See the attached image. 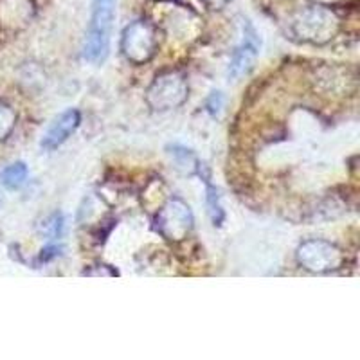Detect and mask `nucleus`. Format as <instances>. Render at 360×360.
Segmentation results:
<instances>
[{
    "label": "nucleus",
    "instance_id": "f257e3e1",
    "mask_svg": "<svg viewBox=\"0 0 360 360\" xmlns=\"http://www.w3.org/2000/svg\"><path fill=\"white\" fill-rule=\"evenodd\" d=\"M115 17V0H94L89 31L83 44V58L90 63H101L108 56L110 33Z\"/></svg>",
    "mask_w": 360,
    "mask_h": 360
},
{
    "label": "nucleus",
    "instance_id": "f03ea898",
    "mask_svg": "<svg viewBox=\"0 0 360 360\" xmlns=\"http://www.w3.org/2000/svg\"><path fill=\"white\" fill-rule=\"evenodd\" d=\"M339 31V20L330 9L315 6L304 9L294 22V33L303 41L326 44Z\"/></svg>",
    "mask_w": 360,
    "mask_h": 360
},
{
    "label": "nucleus",
    "instance_id": "7ed1b4c3",
    "mask_svg": "<svg viewBox=\"0 0 360 360\" xmlns=\"http://www.w3.org/2000/svg\"><path fill=\"white\" fill-rule=\"evenodd\" d=\"M188 92L189 89L184 74L172 70V72L160 74L152 83V86L148 89L146 101L153 110H173L188 99Z\"/></svg>",
    "mask_w": 360,
    "mask_h": 360
},
{
    "label": "nucleus",
    "instance_id": "20e7f679",
    "mask_svg": "<svg viewBox=\"0 0 360 360\" xmlns=\"http://www.w3.org/2000/svg\"><path fill=\"white\" fill-rule=\"evenodd\" d=\"M121 51L128 62L135 65L150 62L157 51V38L152 25L144 20L131 22L121 37Z\"/></svg>",
    "mask_w": 360,
    "mask_h": 360
},
{
    "label": "nucleus",
    "instance_id": "39448f33",
    "mask_svg": "<svg viewBox=\"0 0 360 360\" xmlns=\"http://www.w3.org/2000/svg\"><path fill=\"white\" fill-rule=\"evenodd\" d=\"M297 262L310 272H332L344 265V254L337 245L324 240H308L297 249Z\"/></svg>",
    "mask_w": 360,
    "mask_h": 360
},
{
    "label": "nucleus",
    "instance_id": "423d86ee",
    "mask_svg": "<svg viewBox=\"0 0 360 360\" xmlns=\"http://www.w3.org/2000/svg\"><path fill=\"white\" fill-rule=\"evenodd\" d=\"M155 229L169 242H182L193 229V213L186 202L172 198L155 217Z\"/></svg>",
    "mask_w": 360,
    "mask_h": 360
},
{
    "label": "nucleus",
    "instance_id": "0eeeda50",
    "mask_svg": "<svg viewBox=\"0 0 360 360\" xmlns=\"http://www.w3.org/2000/svg\"><path fill=\"white\" fill-rule=\"evenodd\" d=\"M259 47H262V40H259L256 29L250 22H245L243 24V41L234 51V56L231 60L229 78L238 79L252 70L254 62H256V58L259 54Z\"/></svg>",
    "mask_w": 360,
    "mask_h": 360
},
{
    "label": "nucleus",
    "instance_id": "6e6552de",
    "mask_svg": "<svg viewBox=\"0 0 360 360\" xmlns=\"http://www.w3.org/2000/svg\"><path fill=\"white\" fill-rule=\"evenodd\" d=\"M82 123V114H79L76 108H69V110L63 112L60 117L54 119V123L51 124L47 134L44 135L40 146L47 152L51 150H56L58 146H62L67 139L70 137V134L76 131V128Z\"/></svg>",
    "mask_w": 360,
    "mask_h": 360
},
{
    "label": "nucleus",
    "instance_id": "1a4fd4ad",
    "mask_svg": "<svg viewBox=\"0 0 360 360\" xmlns=\"http://www.w3.org/2000/svg\"><path fill=\"white\" fill-rule=\"evenodd\" d=\"M169 155L175 160L176 168L180 172L188 173V175H193V173H200V160L197 159V155L188 150V148L182 146H172L169 148Z\"/></svg>",
    "mask_w": 360,
    "mask_h": 360
},
{
    "label": "nucleus",
    "instance_id": "9d476101",
    "mask_svg": "<svg viewBox=\"0 0 360 360\" xmlns=\"http://www.w3.org/2000/svg\"><path fill=\"white\" fill-rule=\"evenodd\" d=\"M25 179H27V168H25V164L22 162L13 164V166H9V168L2 173V182H4V186H8V188L11 189L20 188L25 182Z\"/></svg>",
    "mask_w": 360,
    "mask_h": 360
},
{
    "label": "nucleus",
    "instance_id": "9b49d317",
    "mask_svg": "<svg viewBox=\"0 0 360 360\" xmlns=\"http://www.w3.org/2000/svg\"><path fill=\"white\" fill-rule=\"evenodd\" d=\"M207 211H209V217H211V221L214 225H221L224 221L225 213H224V207L220 204V197H218V191L214 186L207 184Z\"/></svg>",
    "mask_w": 360,
    "mask_h": 360
},
{
    "label": "nucleus",
    "instance_id": "f8f14e48",
    "mask_svg": "<svg viewBox=\"0 0 360 360\" xmlns=\"http://www.w3.org/2000/svg\"><path fill=\"white\" fill-rule=\"evenodd\" d=\"M13 123H15V115L8 108L0 107V139H4L6 135L11 131Z\"/></svg>",
    "mask_w": 360,
    "mask_h": 360
},
{
    "label": "nucleus",
    "instance_id": "ddd939ff",
    "mask_svg": "<svg viewBox=\"0 0 360 360\" xmlns=\"http://www.w3.org/2000/svg\"><path fill=\"white\" fill-rule=\"evenodd\" d=\"M205 108L211 115H220L221 108H224V94L221 92H213L209 96L207 103H205Z\"/></svg>",
    "mask_w": 360,
    "mask_h": 360
},
{
    "label": "nucleus",
    "instance_id": "4468645a",
    "mask_svg": "<svg viewBox=\"0 0 360 360\" xmlns=\"http://www.w3.org/2000/svg\"><path fill=\"white\" fill-rule=\"evenodd\" d=\"M209 9H221L229 0H202Z\"/></svg>",
    "mask_w": 360,
    "mask_h": 360
},
{
    "label": "nucleus",
    "instance_id": "2eb2a0df",
    "mask_svg": "<svg viewBox=\"0 0 360 360\" xmlns=\"http://www.w3.org/2000/svg\"><path fill=\"white\" fill-rule=\"evenodd\" d=\"M56 250H58L56 247H47L45 250H41V259H44V262L51 259L53 256H56Z\"/></svg>",
    "mask_w": 360,
    "mask_h": 360
}]
</instances>
